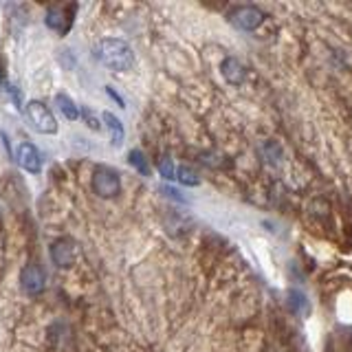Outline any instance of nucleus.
<instances>
[{
    "label": "nucleus",
    "instance_id": "nucleus-15",
    "mask_svg": "<svg viewBox=\"0 0 352 352\" xmlns=\"http://www.w3.org/2000/svg\"><path fill=\"white\" fill-rule=\"evenodd\" d=\"M176 179H179L183 185H190V187H194V185L201 183V181H198L196 172L190 170V168H179V170H176Z\"/></svg>",
    "mask_w": 352,
    "mask_h": 352
},
{
    "label": "nucleus",
    "instance_id": "nucleus-3",
    "mask_svg": "<svg viewBox=\"0 0 352 352\" xmlns=\"http://www.w3.org/2000/svg\"><path fill=\"white\" fill-rule=\"evenodd\" d=\"M93 190L102 198H115L121 192V179L113 168L99 165L93 174Z\"/></svg>",
    "mask_w": 352,
    "mask_h": 352
},
{
    "label": "nucleus",
    "instance_id": "nucleus-18",
    "mask_svg": "<svg viewBox=\"0 0 352 352\" xmlns=\"http://www.w3.org/2000/svg\"><path fill=\"white\" fill-rule=\"evenodd\" d=\"M163 192L168 194L170 198H174V201H181V203L185 201V198L181 196V192H179V190H174V187H163Z\"/></svg>",
    "mask_w": 352,
    "mask_h": 352
},
{
    "label": "nucleus",
    "instance_id": "nucleus-7",
    "mask_svg": "<svg viewBox=\"0 0 352 352\" xmlns=\"http://www.w3.org/2000/svg\"><path fill=\"white\" fill-rule=\"evenodd\" d=\"M51 260L58 267H71L75 262V247L71 240H58L51 247Z\"/></svg>",
    "mask_w": 352,
    "mask_h": 352
},
{
    "label": "nucleus",
    "instance_id": "nucleus-19",
    "mask_svg": "<svg viewBox=\"0 0 352 352\" xmlns=\"http://www.w3.org/2000/svg\"><path fill=\"white\" fill-rule=\"evenodd\" d=\"M106 93H108L110 97H113V99H115V102H117V104H119L121 108H126V102H124V99H121V97H119V95H117V93H115V91H113V88H110V86L106 88Z\"/></svg>",
    "mask_w": 352,
    "mask_h": 352
},
{
    "label": "nucleus",
    "instance_id": "nucleus-5",
    "mask_svg": "<svg viewBox=\"0 0 352 352\" xmlns=\"http://www.w3.org/2000/svg\"><path fill=\"white\" fill-rule=\"evenodd\" d=\"M20 282H22V289H25L29 295H40L47 286V278H44V271L36 264H29V267L22 269L20 273Z\"/></svg>",
    "mask_w": 352,
    "mask_h": 352
},
{
    "label": "nucleus",
    "instance_id": "nucleus-9",
    "mask_svg": "<svg viewBox=\"0 0 352 352\" xmlns=\"http://www.w3.org/2000/svg\"><path fill=\"white\" fill-rule=\"evenodd\" d=\"M102 119H104V124L110 132V143H113V146H121V143H124V137H126L124 124H121L113 113H104Z\"/></svg>",
    "mask_w": 352,
    "mask_h": 352
},
{
    "label": "nucleus",
    "instance_id": "nucleus-13",
    "mask_svg": "<svg viewBox=\"0 0 352 352\" xmlns=\"http://www.w3.org/2000/svg\"><path fill=\"white\" fill-rule=\"evenodd\" d=\"M289 306L293 308V313H300V315L308 313V300L300 291H289Z\"/></svg>",
    "mask_w": 352,
    "mask_h": 352
},
{
    "label": "nucleus",
    "instance_id": "nucleus-14",
    "mask_svg": "<svg viewBox=\"0 0 352 352\" xmlns=\"http://www.w3.org/2000/svg\"><path fill=\"white\" fill-rule=\"evenodd\" d=\"M159 172H161V176L165 181H174L176 179V168H174V163H172L170 157H163L159 161Z\"/></svg>",
    "mask_w": 352,
    "mask_h": 352
},
{
    "label": "nucleus",
    "instance_id": "nucleus-4",
    "mask_svg": "<svg viewBox=\"0 0 352 352\" xmlns=\"http://www.w3.org/2000/svg\"><path fill=\"white\" fill-rule=\"evenodd\" d=\"M229 22L234 27L242 29V31H253L258 29L264 22V14L253 5H245V7H236L229 11Z\"/></svg>",
    "mask_w": 352,
    "mask_h": 352
},
{
    "label": "nucleus",
    "instance_id": "nucleus-2",
    "mask_svg": "<svg viewBox=\"0 0 352 352\" xmlns=\"http://www.w3.org/2000/svg\"><path fill=\"white\" fill-rule=\"evenodd\" d=\"M27 117L31 121L33 130H38L40 135H55L58 132V121H55L51 108H47L42 102H29L27 104Z\"/></svg>",
    "mask_w": 352,
    "mask_h": 352
},
{
    "label": "nucleus",
    "instance_id": "nucleus-12",
    "mask_svg": "<svg viewBox=\"0 0 352 352\" xmlns=\"http://www.w3.org/2000/svg\"><path fill=\"white\" fill-rule=\"evenodd\" d=\"M128 159H130V165L135 168L141 176H150V165H148V159H146V154H143L141 150H132L128 154Z\"/></svg>",
    "mask_w": 352,
    "mask_h": 352
},
{
    "label": "nucleus",
    "instance_id": "nucleus-16",
    "mask_svg": "<svg viewBox=\"0 0 352 352\" xmlns=\"http://www.w3.org/2000/svg\"><path fill=\"white\" fill-rule=\"evenodd\" d=\"M264 157H267V161L269 163H280V159H282V150H280V146L278 143H267V146H264Z\"/></svg>",
    "mask_w": 352,
    "mask_h": 352
},
{
    "label": "nucleus",
    "instance_id": "nucleus-8",
    "mask_svg": "<svg viewBox=\"0 0 352 352\" xmlns=\"http://www.w3.org/2000/svg\"><path fill=\"white\" fill-rule=\"evenodd\" d=\"M220 69H223V77L229 84L238 86V84L245 82V66H242L236 58H227Z\"/></svg>",
    "mask_w": 352,
    "mask_h": 352
},
{
    "label": "nucleus",
    "instance_id": "nucleus-10",
    "mask_svg": "<svg viewBox=\"0 0 352 352\" xmlns=\"http://www.w3.org/2000/svg\"><path fill=\"white\" fill-rule=\"evenodd\" d=\"M66 18V11L62 7H51L47 11V18H44V22H47V27L55 29V31H66L69 29V25L64 22Z\"/></svg>",
    "mask_w": 352,
    "mask_h": 352
},
{
    "label": "nucleus",
    "instance_id": "nucleus-6",
    "mask_svg": "<svg viewBox=\"0 0 352 352\" xmlns=\"http://www.w3.org/2000/svg\"><path fill=\"white\" fill-rule=\"evenodd\" d=\"M16 159L20 163L22 170H27L31 174H40L42 170V159H40V152L33 143H20V148L16 152Z\"/></svg>",
    "mask_w": 352,
    "mask_h": 352
},
{
    "label": "nucleus",
    "instance_id": "nucleus-1",
    "mask_svg": "<svg viewBox=\"0 0 352 352\" xmlns=\"http://www.w3.org/2000/svg\"><path fill=\"white\" fill-rule=\"evenodd\" d=\"M95 55L110 71H130L135 66V53H132L130 44L117 38L99 42L95 47Z\"/></svg>",
    "mask_w": 352,
    "mask_h": 352
},
{
    "label": "nucleus",
    "instance_id": "nucleus-11",
    "mask_svg": "<svg viewBox=\"0 0 352 352\" xmlns=\"http://www.w3.org/2000/svg\"><path fill=\"white\" fill-rule=\"evenodd\" d=\"M55 104H58V108L62 110V115L66 117V119H71V121H75L77 117H80V108L75 106V102L69 97V95H55Z\"/></svg>",
    "mask_w": 352,
    "mask_h": 352
},
{
    "label": "nucleus",
    "instance_id": "nucleus-17",
    "mask_svg": "<svg viewBox=\"0 0 352 352\" xmlns=\"http://www.w3.org/2000/svg\"><path fill=\"white\" fill-rule=\"evenodd\" d=\"M82 117L86 119V124H88V128H93V130H99L102 128V124H99V119H95L88 110H82Z\"/></svg>",
    "mask_w": 352,
    "mask_h": 352
}]
</instances>
